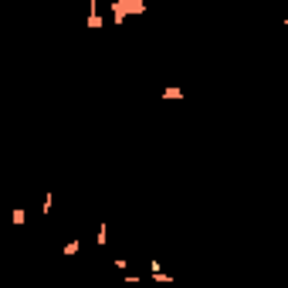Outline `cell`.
Masks as SVG:
<instances>
[{"label":"cell","mask_w":288,"mask_h":288,"mask_svg":"<svg viewBox=\"0 0 288 288\" xmlns=\"http://www.w3.org/2000/svg\"><path fill=\"white\" fill-rule=\"evenodd\" d=\"M112 4V21L126 24V17H139L146 14V0H109Z\"/></svg>","instance_id":"1"},{"label":"cell","mask_w":288,"mask_h":288,"mask_svg":"<svg viewBox=\"0 0 288 288\" xmlns=\"http://www.w3.org/2000/svg\"><path fill=\"white\" fill-rule=\"evenodd\" d=\"M102 17H99V0H89V31H99Z\"/></svg>","instance_id":"2"},{"label":"cell","mask_w":288,"mask_h":288,"mask_svg":"<svg viewBox=\"0 0 288 288\" xmlns=\"http://www.w3.org/2000/svg\"><path fill=\"white\" fill-rule=\"evenodd\" d=\"M153 281H159V285H173L177 278H173V275H167L163 268H153Z\"/></svg>","instance_id":"3"},{"label":"cell","mask_w":288,"mask_h":288,"mask_svg":"<svg viewBox=\"0 0 288 288\" xmlns=\"http://www.w3.org/2000/svg\"><path fill=\"white\" fill-rule=\"evenodd\" d=\"M78 251H81V241H78V237H71V241L65 244V248H61V255L65 258H71V255H78Z\"/></svg>","instance_id":"4"},{"label":"cell","mask_w":288,"mask_h":288,"mask_svg":"<svg viewBox=\"0 0 288 288\" xmlns=\"http://www.w3.org/2000/svg\"><path fill=\"white\" fill-rule=\"evenodd\" d=\"M11 221H14V227H21V224L27 221V211H24V207H14V211H11Z\"/></svg>","instance_id":"5"},{"label":"cell","mask_w":288,"mask_h":288,"mask_svg":"<svg viewBox=\"0 0 288 288\" xmlns=\"http://www.w3.org/2000/svg\"><path fill=\"white\" fill-rule=\"evenodd\" d=\"M95 241H99V248H105V241H109V224H105V221L99 224V234H95Z\"/></svg>","instance_id":"6"},{"label":"cell","mask_w":288,"mask_h":288,"mask_svg":"<svg viewBox=\"0 0 288 288\" xmlns=\"http://www.w3.org/2000/svg\"><path fill=\"white\" fill-rule=\"evenodd\" d=\"M51 203H55V193L48 190V193H45V203H41V214H45V217L51 214Z\"/></svg>","instance_id":"7"},{"label":"cell","mask_w":288,"mask_h":288,"mask_svg":"<svg viewBox=\"0 0 288 288\" xmlns=\"http://www.w3.org/2000/svg\"><path fill=\"white\" fill-rule=\"evenodd\" d=\"M163 99H183V89H173L170 85V89H163Z\"/></svg>","instance_id":"8"}]
</instances>
